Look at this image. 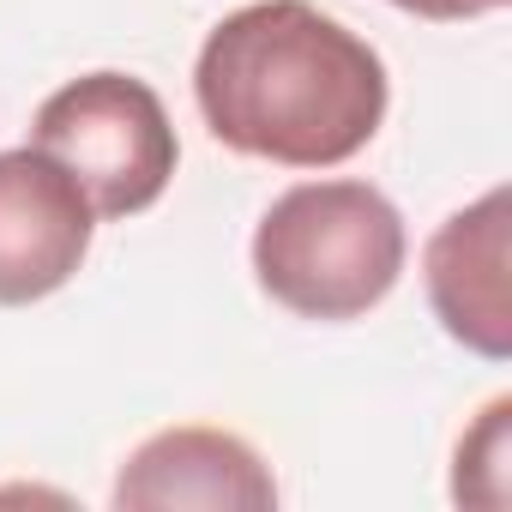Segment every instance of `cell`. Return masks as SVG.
<instances>
[{
	"mask_svg": "<svg viewBox=\"0 0 512 512\" xmlns=\"http://www.w3.org/2000/svg\"><path fill=\"white\" fill-rule=\"evenodd\" d=\"M398 13L410 19H434V25H458V19H482V13H500L506 0H392Z\"/></svg>",
	"mask_w": 512,
	"mask_h": 512,
	"instance_id": "8",
	"label": "cell"
},
{
	"mask_svg": "<svg viewBox=\"0 0 512 512\" xmlns=\"http://www.w3.org/2000/svg\"><path fill=\"white\" fill-rule=\"evenodd\" d=\"M121 512H272L278 476L229 428H163L127 452L115 494Z\"/></svg>",
	"mask_w": 512,
	"mask_h": 512,
	"instance_id": "6",
	"label": "cell"
},
{
	"mask_svg": "<svg viewBox=\"0 0 512 512\" xmlns=\"http://www.w3.org/2000/svg\"><path fill=\"white\" fill-rule=\"evenodd\" d=\"M31 145L73 169L97 217H139L151 211L181 163L175 121L163 97L133 73H85L49 91L31 115Z\"/></svg>",
	"mask_w": 512,
	"mask_h": 512,
	"instance_id": "3",
	"label": "cell"
},
{
	"mask_svg": "<svg viewBox=\"0 0 512 512\" xmlns=\"http://www.w3.org/2000/svg\"><path fill=\"white\" fill-rule=\"evenodd\" d=\"M404 253V217L374 181H296L253 229V284L296 320L344 326L398 290Z\"/></svg>",
	"mask_w": 512,
	"mask_h": 512,
	"instance_id": "2",
	"label": "cell"
},
{
	"mask_svg": "<svg viewBox=\"0 0 512 512\" xmlns=\"http://www.w3.org/2000/svg\"><path fill=\"white\" fill-rule=\"evenodd\" d=\"M211 139L278 169H338L374 145L392 79L368 37L308 0H253L211 25L193 61Z\"/></svg>",
	"mask_w": 512,
	"mask_h": 512,
	"instance_id": "1",
	"label": "cell"
},
{
	"mask_svg": "<svg viewBox=\"0 0 512 512\" xmlns=\"http://www.w3.org/2000/svg\"><path fill=\"white\" fill-rule=\"evenodd\" d=\"M97 211L67 163L43 145L0 151V308L67 290L91 253Z\"/></svg>",
	"mask_w": 512,
	"mask_h": 512,
	"instance_id": "4",
	"label": "cell"
},
{
	"mask_svg": "<svg viewBox=\"0 0 512 512\" xmlns=\"http://www.w3.org/2000/svg\"><path fill=\"white\" fill-rule=\"evenodd\" d=\"M506 458H512V398H494V404L476 416V428L458 440V458H452V500L506 506V494H512Z\"/></svg>",
	"mask_w": 512,
	"mask_h": 512,
	"instance_id": "7",
	"label": "cell"
},
{
	"mask_svg": "<svg viewBox=\"0 0 512 512\" xmlns=\"http://www.w3.org/2000/svg\"><path fill=\"white\" fill-rule=\"evenodd\" d=\"M506 241H512V193L488 187L464 211H452L422 247V284L440 332L482 362L512 356V296H506Z\"/></svg>",
	"mask_w": 512,
	"mask_h": 512,
	"instance_id": "5",
	"label": "cell"
}]
</instances>
